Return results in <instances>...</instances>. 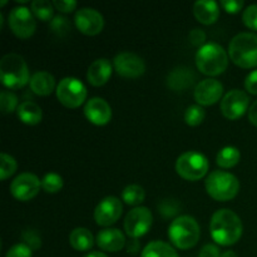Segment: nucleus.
<instances>
[{
  "mask_svg": "<svg viewBox=\"0 0 257 257\" xmlns=\"http://www.w3.org/2000/svg\"><path fill=\"white\" fill-rule=\"evenodd\" d=\"M210 232L211 237L217 245H235L242 236V221L237 213L228 208L217 210L211 217Z\"/></svg>",
  "mask_w": 257,
  "mask_h": 257,
  "instance_id": "1",
  "label": "nucleus"
},
{
  "mask_svg": "<svg viewBox=\"0 0 257 257\" xmlns=\"http://www.w3.org/2000/svg\"><path fill=\"white\" fill-rule=\"evenodd\" d=\"M0 79L8 89L17 90L30 83L29 68L24 58L15 53L5 54L0 60Z\"/></svg>",
  "mask_w": 257,
  "mask_h": 257,
  "instance_id": "2",
  "label": "nucleus"
},
{
  "mask_svg": "<svg viewBox=\"0 0 257 257\" xmlns=\"http://www.w3.org/2000/svg\"><path fill=\"white\" fill-rule=\"evenodd\" d=\"M168 237L175 247L180 250H190L200 241V225L192 216H178L168 227Z\"/></svg>",
  "mask_w": 257,
  "mask_h": 257,
  "instance_id": "3",
  "label": "nucleus"
},
{
  "mask_svg": "<svg viewBox=\"0 0 257 257\" xmlns=\"http://www.w3.org/2000/svg\"><path fill=\"white\" fill-rule=\"evenodd\" d=\"M196 65L202 74L216 77L227 69L228 54L222 45L217 43H206L196 54Z\"/></svg>",
  "mask_w": 257,
  "mask_h": 257,
  "instance_id": "4",
  "label": "nucleus"
},
{
  "mask_svg": "<svg viewBox=\"0 0 257 257\" xmlns=\"http://www.w3.org/2000/svg\"><path fill=\"white\" fill-rule=\"evenodd\" d=\"M228 57L245 69L257 67V35L253 33L235 35L228 44Z\"/></svg>",
  "mask_w": 257,
  "mask_h": 257,
  "instance_id": "5",
  "label": "nucleus"
},
{
  "mask_svg": "<svg viewBox=\"0 0 257 257\" xmlns=\"http://www.w3.org/2000/svg\"><path fill=\"white\" fill-rule=\"evenodd\" d=\"M205 187L208 196L220 202L231 201L240 191V181L235 175L226 171H213L207 176Z\"/></svg>",
  "mask_w": 257,
  "mask_h": 257,
  "instance_id": "6",
  "label": "nucleus"
},
{
  "mask_svg": "<svg viewBox=\"0 0 257 257\" xmlns=\"http://www.w3.org/2000/svg\"><path fill=\"white\" fill-rule=\"evenodd\" d=\"M208 160L202 153L188 151L182 153L176 161V172L186 181H198L208 172Z\"/></svg>",
  "mask_w": 257,
  "mask_h": 257,
  "instance_id": "7",
  "label": "nucleus"
},
{
  "mask_svg": "<svg viewBox=\"0 0 257 257\" xmlns=\"http://www.w3.org/2000/svg\"><path fill=\"white\" fill-rule=\"evenodd\" d=\"M57 98L64 107L74 108L80 107L87 99V88L79 79L73 77H65L58 83Z\"/></svg>",
  "mask_w": 257,
  "mask_h": 257,
  "instance_id": "8",
  "label": "nucleus"
},
{
  "mask_svg": "<svg viewBox=\"0 0 257 257\" xmlns=\"http://www.w3.org/2000/svg\"><path fill=\"white\" fill-rule=\"evenodd\" d=\"M8 24L15 37L20 39H28L37 29L34 14L27 7H17L12 9L8 17Z\"/></svg>",
  "mask_w": 257,
  "mask_h": 257,
  "instance_id": "9",
  "label": "nucleus"
},
{
  "mask_svg": "<svg viewBox=\"0 0 257 257\" xmlns=\"http://www.w3.org/2000/svg\"><path fill=\"white\" fill-rule=\"evenodd\" d=\"M152 222V212L147 207L138 206L131 210L125 216L124 231L131 238H140L150 231Z\"/></svg>",
  "mask_w": 257,
  "mask_h": 257,
  "instance_id": "10",
  "label": "nucleus"
},
{
  "mask_svg": "<svg viewBox=\"0 0 257 257\" xmlns=\"http://www.w3.org/2000/svg\"><path fill=\"white\" fill-rule=\"evenodd\" d=\"M250 105V97L243 90L232 89L223 95L221 100V112L223 117L230 120H236L242 117L248 110Z\"/></svg>",
  "mask_w": 257,
  "mask_h": 257,
  "instance_id": "11",
  "label": "nucleus"
},
{
  "mask_svg": "<svg viewBox=\"0 0 257 257\" xmlns=\"http://www.w3.org/2000/svg\"><path fill=\"white\" fill-rule=\"evenodd\" d=\"M40 187H42V181L38 178V176H35L34 173L24 172L14 178L10 185V192L18 201L27 202L33 200L39 193Z\"/></svg>",
  "mask_w": 257,
  "mask_h": 257,
  "instance_id": "12",
  "label": "nucleus"
},
{
  "mask_svg": "<svg viewBox=\"0 0 257 257\" xmlns=\"http://www.w3.org/2000/svg\"><path fill=\"white\" fill-rule=\"evenodd\" d=\"M113 67L118 75L130 79L141 77L146 72V64L142 58L131 52H122L115 55Z\"/></svg>",
  "mask_w": 257,
  "mask_h": 257,
  "instance_id": "13",
  "label": "nucleus"
},
{
  "mask_svg": "<svg viewBox=\"0 0 257 257\" xmlns=\"http://www.w3.org/2000/svg\"><path fill=\"white\" fill-rule=\"evenodd\" d=\"M122 201L114 196H108L103 198L94 210V220L97 225L108 227L119 220L122 215Z\"/></svg>",
  "mask_w": 257,
  "mask_h": 257,
  "instance_id": "14",
  "label": "nucleus"
},
{
  "mask_svg": "<svg viewBox=\"0 0 257 257\" xmlns=\"http://www.w3.org/2000/svg\"><path fill=\"white\" fill-rule=\"evenodd\" d=\"M74 23L77 29L85 35L99 34L104 27L103 15L93 8H82L75 13Z\"/></svg>",
  "mask_w": 257,
  "mask_h": 257,
  "instance_id": "15",
  "label": "nucleus"
},
{
  "mask_svg": "<svg viewBox=\"0 0 257 257\" xmlns=\"http://www.w3.org/2000/svg\"><path fill=\"white\" fill-rule=\"evenodd\" d=\"M223 94V85L220 80L207 78L197 83L195 88L196 102L200 105H212L221 99Z\"/></svg>",
  "mask_w": 257,
  "mask_h": 257,
  "instance_id": "16",
  "label": "nucleus"
},
{
  "mask_svg": "<svg viewBox=\"0 0 257 257\" xmlns=\"http://www.w3.org/2000/svg\"><path fill=\"white\" fill-rule=\"evenodd\" d=\"M84 115L95 125H105L112 119V108L103 98H90L84 105Z\"/></svg>",
  "mask_w": 257,
  "mask_h": 257,
  "instance_id": "17",
  "label": "nucleus"
},
{
  "mask_svg": "<svg viewBox=\"0 0 257 257\" xmlns=\"http://www.w3.org/2000/svg\"><path fill=\"white\" fill-rule=\"evenodd\" d=\"M125 236L117 228H104L99 231L95 237L98 247L107 252H118L125 246Z\"/></svg>",
  "mask_w": 257,
  "mask_h": 257,
  "instance_id": "18",
  "label": "nucleus"
},
{
  "mask_svg": "<svg viewBox=\"0 0 257 257\" xmlns=\"http://www.w3.org/2000/svg\"><path fill=\"white\" fill-rule=\"evenodd\" d=\"M196 75L187 67H177L171 70L167 77V85L173 92H185L195 84Z\"/></svg>",
  "mask_w": 257,
  "mask_h": 257,
  "instance_id": "19",
  "label": "nucleus"
},
{
  "mask_svg": "<svg viewBox=\"0 0 257 257\" xmlns=\"http://www.w3.org/2000/svg\"><path fill=\"white\" fill-rule=\"evenodd\" d=\"M113 72V65L105 58L94 60L87 72V80L94 87H102L109 80Z\"/></svg>",
  "mask_w": 257,
  "mask_h": 257,
  "instance_id": "20",
  "label": "nucleus"
},
{
  "mask_svg": "<svg viewBox=\"0 0 257 257\" xmlns=\"http://www.w3.org/2000/svg\"><path fill=\"white\" fill-rule=\"evenodd\" d=\"M193 14L201 24L211 25L220 17V7L212 0H198L193 5Z\"/></svg>",
  "mask_w": 257,
  "mask_h": 257,
  "instance_id": "21",
  "label": "nucleus"
},
{
  "mask_svg": "<svg viewBox=\"0 0 257 257\" xmlns=\"http://www.w3.org/2000/svg\"><path fill=\"white\" fill-rule=\"evenodd\" d=\"M29 85L32 92L40 97H47V95L52 94L53 90L57 89L54 75L50 74L49 72H44V70L34 73L30 78Z\"/></svg>",
  "mask_w": 257,
  "mask_h": 257,
  "instance_id": "22",
  "label": "nucleus"
},
{
  "mask_svg": "<svg viewBox=\"0 0 257 257\" xmlns=\"http://www.w3.org/2000/svg\"><path fill=\"white\" fill-rule=\"evenodd\" d=\"M17 115L23 123L28 125H35L42 122V108L32 100H25L20 103L17 109Z\"/></svg>",
  "mask_w": 257,
  "mask_h": 257,
  "instance_id": "23",
  "label": "nucleus"
},
{
  "mask_svg": "<svg viewBox=\"0 0 257 257\" xmlns=\"http://www.w3.org/2000/svg\"><path fill=\"white\" fill-rule=\"evenodd\" d=\"M94 237L88 228L77 227L70 232L69 243L75 251H88L94 245Z\"/></svg>",
  "mask_w": 257,
  "mask_h": 257,
  "instance_id": "24",
  "label": "nucleus"
},
{
  "mask_svg": "<svg viewBox=\"0 0 257 257\" xmlns=\"http://www.w3.org/2000/svg\"><path fill=\"white\" fill-rule=\"evenodd\" d=\"M141 257H178V253L170 243L163 241H152L145 246Z\"/></svg>",
  "mask_w": 257,
  "mask_h": 257,
  "instance_id": "25",
  "label": "nucleus"
},
{
  "mask_svg": "<svg viewBox=\"0 0 257 257\" xmlns=\"http://www.w3.org/2000/svg\"><path fill=\"white\" fill-rule=\"evenodd\" d=\"M241 160V153L233 146H227V147H223L220 152L217 153V157H216V162L220 166L221 168H232L240 162Z\"/></svg>",
  "mask_w": 257,
  "mask_h": 257,
  "instance_id": "26",
  "label": "nucleus"
},
{
  "mask_svg": "<svg viewBox=\"0 0 257 257\" xmlns=\"http://www.w3.org/2000/svg\"><path fill=\"white\" fill-rule=\"evenodd\" d=\"M30 9L34 17L42 22H52L54 18V5L48 0H35L30 4Z\"/></svg>",
  "mask_w": 257,
  "mask_h": 257,
  "instance_id": "27",
  "label": "nucleus"
},
{
  "mask_svg": "<svg viewBox=\"0 0 257 257\" xmlns=\"http://www.w3.org/2000/svg\"><path fill=\"white\" fill-rule=\"evenodd\" d=\"M145 198L146 191L140 185H130L122 191V201H124V203L130 206L138 207V205H141L145 201Z\"/></svg>",
  "mask_w": 257,
  "mask_h": 257,
  "instance_id": "28",
  "label": "nucleus"
},
{
  "mask_svg": "<svg viewBox=\"0 0 257 257\" xmlns=\"http://www.w3.org/2000/svg\"><path fill=\"white\" fill-rule=\"evenodd\" d=\"M63 178L58 173L49 172L42 178V188L47 193H57L63 188Z\"/></svg>",
  "mask_w": 257,
  "mask_h": 257,
  "instance_id": "29",
  "label": "nucleus"
},
{
  "mask_svg": "<svg viewBox=\"0 0 257 257\" xmlns=\"http://www.w3.org/2000/svg\"><path fill=\"white\" fill-rule=\"evenodd\" d=\"M206 112L201 105H190L185 112V122L191 127H197L205 120Z\"/></svg>",
  "mask_w": 257,
  "mask_h": 257,
  "instance_id": "30",
  "label": "nucleus"
},
{
  "mask_svg": "<svg viewBox=\"0 0 257 257\" xmlns=\"http://www.w3.org/2000/svg\"><path fill=\"white\" fill-rule=\"evenodd\" d=\"M2 166H0V180L5 181L15 173L18 168V163L13 156L8 155V153L3 152L2 156Z\"/></svg>",
  "mask_w": 257,
  "mask_h": 257,
  "instance_id": "31",
  "label": "nucleus"
},
{
  "mask_svg": "<svg viewBox=\"0 0 257 257\" xmlns=\"http://www.w3.org/2000/svg\"><path fill=\"white\" fill-rule=\"evenodd\" d=\"M0 107L4 114H10L18 109V97L10 90H2L0 93Z\"/></svg>",
  "mask_w": 257,
  "mask_h": 257,
  "instance_id": "32",
  "label": "nucleus"
},
{
  "mask_svg": "<svg viewBox=\"0 0 257 257\" xmlns=\"http://www.w3.org/2000/svg\"><path fill=\"white\" fill-rule=\"evenodd\" d=\"M49 29L52 30V33H54L58 37H64L69 33L70 30V23L69 19L63 15H57V17L53 18V20L49 24Z\"/></svg>",
  "mask_w": 257,
  "mask_h": 257,
  "instance_id": "33",
  "label": "nucleus"
},
{
  "mask_svg": "<svg viewBox=\"0 0 257 257\" xmlns=\"http://www.w3.org/2000/svg\"><path fill=\"white\" fill-rule=\"evenodd\" d=\"M242 22L248 29L257 30V4H252L243 10Z\"/></svg>",
  "mask_w": 257,
  "mask_h": 257,
  "instance_id": "34",
  "label": "nucleus"
},
{
  "mask_svg": "<svg viewBox=\"0 0 257 257\" xmlns=\"http://www.w3.org/2000/svg\"><path fill=\"white\" fill-rule=\"evenodd\" d=\"M23 240H24V242L23 243H25L28 247L32 248V251L38 250V248L42 246V240H40V237H39V235H38L37 231H34V230L25 231V232L23 233Z\"/></svg>",
  "mask_w": 257,
  "mask_h": 257,
  "instance_id": "35",
  "label": "nucleus"
},
{
  "mask_svg": "<svg viewBox=\"0 0 257 257\" xmlns=\"http://www.w3.org/2000/svg\"><path fill=\"white\" fill-rule=\"evenodd\" d=\"M5 257H33V252L25 243H17L9 248Z\"/></svg>",
  "mask_w": 257,
  "mask_h": 257,
  "instance_id": "36",
  "label": "nucleus"
},
{
  "mask_svg": "<svg viewBox=\"0 0 257 257\" xmlns=\"http://www.w3.org/2000/svg\"><path fill=\"white\" fill-rule=\"evenodd\" d=\"M158 208L165 217H172L178 212V205L172 200H165Z\"/></svg>",
  "mask_w": 257,
  "mask_h": 257,
  "instance_id": "37",
  "label": "nucleus"
},
{
  "mask_svg": "<svg viewBox=\"0 0 257 257\" xmlns=\"http://www.w3.org/2000/svg\"><path fill=\"white\" fill-rule=\"evenodd\" d=\"M221 7L228 14H237L243 8V2L242 0H223L221 2Z\"/></svg>",
  "mask_w": 257,
  "mask_h": 257,
  "instance_id": "38",
  "label": "nucleus"
},
{
  "mask_svg": "<svg viewBox=\"0 0 257 257\" xmlns=\"http://www.w3.org/2000/svg\"><path fill=\"white\" fill-rule=\"evenodd\" d=\"M53 5L60 13H72L77 8V2L74 0H55Z\"/></svg>",
  "mask_w": 257,
  "mask_h": 257,
  "instance_id": "39",
  "label": "nucleus"
},
{
  "mask_svg": "<svg viewBox=\"0 0 257 257\" xmlns=\"http://www.w3.org/2000/svg\"><path fill=\"white\" fill-rule=\"evenodd\" d=\"M190 42L195 47H203L206 42V33L201 29H193L190 33Z\"/></svg>",
  "mask_w": 257,
  "mask_h": 257,
  "instance_id": "40",
  "label": "nucleus"
},
{
  "mask_svg": "<svg viewBox=\"0 0 257 257\" xmlns=\"http://www.w3.org/2000/svg\"><path fill=\"white\" fill-rule=\"evenodd\" d=\"M245 88L248 93L257 95V69L252 70L245 79Z\"/></svg>",
  "mask_w": 257,
  "mask_h": 257,
  "instance_id": "41",
  "label": "nucleus"
},
{
  "mask_svg": "<svg viewBox=\"0 0 257 257\" xmlns=\"http://www.w3.org/2000/svg\"><path fill=\"white\" fill-rule=\"evenodd\" d=\"M222 253L220 252L218 247L212 243H207L203 246L200 251V256L198 257H221Z\"/></svg>",
  "mask_w": 257,
  "mask_h": 257,
  "instance_id": "42",
  "label": "nucleus"
},
{
  "mask_svg": "<svg viewBox=\"0 0 257 257\" xmlns=\"http://www.w3.org/2000/svg\"><path fill=\"white\" fill-rule=\"evenodd\" d=\"M248 120L257 127V100L251 104L250 109H248Z\"/></svg>",
  "mask_w": 257,
  "mask_h": 257,
  "instance_id": "43",
  "label": "nucleus"
},
{
  "mask_svg": "<svg viewBox=\"0 0 257 257\" xmlns=\"http://www.w3.org/2000/svg\"><path fill=\"white\" fill-rule=\"evenodd\" d=\"M127 248H128V252L135 253L136 251L138 250V241H137V238H132V241H131V242L128 243Z\"/></svg>",
  "mask_w": 257,
  "mask_h": 257,
  "instance_id": "44",
  "label": "nucleus"
},
{
  "mask_svg": "<svg viewBox=\"0 0 257 257\" xmlns=\"http://www.w3.org/2000/svg\"><path fill=\"white\" fill-rule=\"evenodd\" d=\"M85 257H108L105 253L99 252V251H93V252H89Z\"/></svg>",
  "mask_w": 257,
  "mask_h": 257,
  "instance_id": "45",
  "label": "nucleus"
},
{
  "mask_svg": "<svg viewBox=\"0 0 257 257\" xmlns=\"http://www.w3.org/2000/svg\"><path fill=\"white\" fill-rule=\"evenodd\" d=\"M221 257H237V255L233 251H226V252H223L221 255Z\"/></svg>",
  "mask_w": 257,
  "mask_h": 257,
  "instance_id": "46",
  "label": "nucleus"
},
{
  "mask_svg": "<svg viewBox=\"0 0 257 257\" xmlns=\"http://www.w3.org/2000/svg\"><path fill=\"white\" fill-rule=\"evenodd\" d=\"M5 4H7V2H2V3H0V5H2V7H4Z\"/></svg>",
  "mask_w": 257,
  "mask_h": 257,
  "instance_id": "47",
  "label": "nucleus"
}]
</instances>
